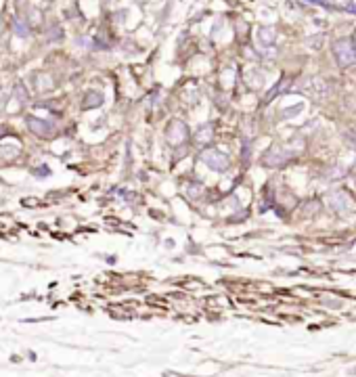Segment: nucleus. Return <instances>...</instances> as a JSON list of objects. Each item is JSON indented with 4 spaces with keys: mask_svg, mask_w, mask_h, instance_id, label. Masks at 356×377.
<instances>
[{
    "mask_svg": "<svg viewBox=\"0 0 356 377\" xmlns=\"http://www.w3.org/2000/svg\"><path fill=\"white\" fill-rule=\"evenodd\" d=\"M189 136V132H187V126L183 122H172L170 124V128H168V140L172 145H180L183 140Z\"/></svg>",
    "mask_w": 356,
    "mask_h": 377,
    "instance_id": "nucleus-5",
    "label": "nucleus"
},
{
    "mask_svg": "<svg viewBox=\"0 0 356 377\" xmlns=\"http://www.w3.org/2000/svg\"><path fill=\"white\" fill-rule=\"evenodd\" d=\"M306 2H310V4H323L325 0H306Z\"/></svg>",
    "mask_w": 356,
    "mask_h": 377,
    "instance_id": "nucleus-9",
    "label": "nucleus"
},
{
    "mask_svg": "<svg viewBox=\"0 0 356 377\" xmlns=\"http://www.w3.org/2000/svg\"><path fill=\"white\" fill-rule=\"evenodd\" d=\"M258 38H260V42L262 44H273L274 42V29L273 27H260L258 29Z\"/></svg>",
    "mask_w": 356,
    "mask_h": 377,
    "instance_id": "nucleus-6",
    "label": "nucleus"
},
{
    "mask_svg": "<svg viewBox=\"0 0 356 377\" xmlns=\"http://www.w3.org/2000/svg\"><path fill=\"white\" fill-rule=\"evenodd\" d=\"M354 46H356V38H354Z\"/></svg>",
    "mask_w": 356,
    "mask_h": 377,
    "instance_id": "nucleus-10",
    "label": "nucleus"
},
{
    "mask_svg": "<svg viewBox=\"0 0 356 377\" xmlns=\"http://www.w3.org/2000/svg\"><path fill=\"white\" fill-rule=\"evenodd\" d=\"M335 59L339 65H350L356 61V46L350 40H337L335 42Z\"/></svg>",
    "mask_w": 356,
    "mask_h": 377,
    "instance_id": "nucleus-1",
    "label": "nucleus"
},
{
    "mask_svg": "<svg viewBox=\"0 0 356 377\" xmlns=\"http://www.w3.org/2000/svg\"><path fill=\"white\" fill-rule=\"evenodd\" d=\"M201 160L216 172H222L228 168V157L220 151H205V153H201Z\"/></svg>",
    "mask_w": 356,
    "mask_h": 377,
    "instance_id": "nucleus-4",
    "label": "nucleus"
},
{
    "mask_svg": "<svg viewBox=\"0 0 356 377\" xmlns=\"http://www.w3.org/2000/svg\"><path fill=\"white\" fill-rule=\"evenodd\" d=\"M195 140L199 145H203V143H210L212 140V126L208 124L205 128H199V132H197V136H195Z\"/></svg>",
    "mask_w": 356,
    "mask_h": 377,
    "instance_id": "nucleus-7",
    "label": "nucleus"
},
{
    "mask_svg": "<svg viewBox=\"0 0 356 377\" xmlns=\"http://www.w3.org/2000/svg\"><path fill=\"white\" fill-rule=\"evenodd\" d=\"M302 107H304V105L300 103V105H298V107H294V109H285L283 115H285V117H291V115H296L298 111H302Z\"/></svg>",
    "mask_w": 356,
    "mask_h": 377,
    "instance_id": "nucleus-8",
    "label": "nucleus"
},
{
    "mask_svg": "<svg viewBox=\"0 0 356 377\" xmlns=\"http://www.w3.org/2000/svg\"><path fill=\"white\" fill-rule=\"evenodd\" d=\"M291 153H294V149H291V147L274 145V147H271V151L266 153L264 163H266V166H281V163H285L289 160Z\"/></svg>",
    "mask_w": 356,
    "mask_h": 377,
    "instance_id": "nucleus-2",
    "label": "nucleus"
},
{
    "mask_svg": "<svg viewBox=\"0 0 356 377\" xmlns=\"http://www.w3.org/2000/svg\"><path fill=\"white\" fill-rule=\"evenodd\" d=\"M329 206L333 208L335 212H339V214H346V212H350L354 208V201H352V197L348 193L335 191V193L329 195Z\"/></svg>",
    "mask_w": 356,
    "mask_h": 377,
    "instance_id": "nucleus-3",
    "label": "nucleus"
}]
</instances>
